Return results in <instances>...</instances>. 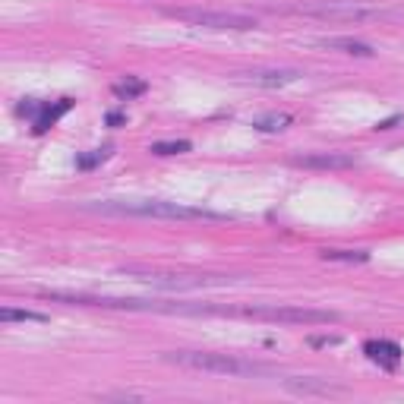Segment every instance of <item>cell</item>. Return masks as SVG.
<instances>
[{
    "label": "cell",
    "instance_id": "cell-1",
    "mask_svg": "<svg viewBox=\"0 0 404 404\" xmlns=\"http://www.w3.org/2000/svg\"><path fill=\"white\" fill-rule=\"evenodd\" d=\"M82 208L101 215H130V218H158V221H227L231 215L212 212V208H190L177 202L161 199H101V202H82Z\"/></svg>",
    "mask_w": 404,
    "mask_h": 404
},
{
    "label": "cell",
    "instance_id": "cell-2",
    "mask_svg": "<svg viewBox=\"0 0 404 404\" xmlns=\"http://www.w3.org/2000/svg\"><path fill=\"white\" fill-rule=\"evenodd\" d=\"M161 360L177 363V367H187V370H199V373L234 376V379L272 376L269 363L246 360V357H234V354H212V351H171V354H161Z\"/></svg>",
    "mask_w": 404,
    "mask_h": 404
},
{
    "label": "cell",
    "instance_id": "cell-3",
    "mask_svg": "<svg viewBox=\"0 0 404 404\" xmlns=\"http://www.w3.org/2000/svg\"><path fill=\"white\" fill-rule=\"evenodd\" d=\"M208 316H237L282 325H332L341 319L332 310H310V306H208Z\"/></svg>",
    "mask_w": 404,
    "mask_h": 404
},
{
    "label": "cell",
    "instance_id": "cell-4",
    "mask_svg": "<svg viewBox=\"0 0 404 404\" xmlns=\"http://www.w3.org/2000/svg\"><path fill=\"white\" fill-rule=\"evenodd\" d=\"M171 19H180L196 29H215V32H250L256 29V16L234 10H208V6H177V10H165Z\"/></svg>",
    "mask_w": 404,
    "mask_h": 404
},
{
    "label": "cell",
    "instance_id": "cell-5",
    "mask_svg": "<svg viewBox=\"0 0 404 404\" xmlns=\"http://www.w3.org/2000/svg\"><path fill=\"white\" fill-rule=\"evenodd\" d=\"M291 13H301V16H316V19H351V23H370V19H382V10L351 4V0H319V4L291 6Z\"/></svg>",
    "mask_w": 404,
    "mask_h": 404
},
{
    "label": "cell",
    "instance_id": "cell-6",
    "mask_svg": "<svg viewBox=\"0 0 404 404\" xmlns=\"http://www.w3.org/2000/svg\"><path fill=\"white\" fill-rule=\"evenodd\" d=\"M120 272L139 278L146 284H155V288H221V284L234 282V278H225V275H165V272L139 269V265H123Z\"/></svg>",
    "mask_w": 404,
    "mask_h": 404
},
{
    "label": "cell",
    "instance_id": "cell-7",
    "mask_svg": "<svg viewBox=\"0 0 404 404\" xmlns=\"http://www.w3.org/2000/svg\"><path fill=\"white\" fill-rule=\"evenodd\" d=\"M291 165L306 168V171H348V168H357L360 161L344 152H310V155H294Z\"/></svg>",
    "mask_w": 404,
    "mask_h": 404
},
{
    "label": "cell",
    "instance_id": "cell-8",
    "mask_svg": "<svg viewBox=\"0 0 404 404\" xmlns=\"http://www.w3.org/2000/svg\"><path fill=\"white\" fill-rule=\"evenodd\" d=\"M301 70H291V67H269V70H250V73H240L244 82H253V86H263V89H282L291 86V82L301 80Z\"/></svg>",
    "mask_w": 404,
    "mask_h": 404
},
{
    "label": "cell",
    "instance_id": "cell-9",
    "mask_svg": "<svg viewBox=\"0 0 404 404\" xmlns=\"http://www.w3.org/2000/svg\"><path fill=\"white\" fill-rule=\"evenodd\" d=\"M284 389L294 392V395H335V392H341V389H335L332 382L313 379V376H291V379H284Z\"/></svg>",
    "mask_w": 404,
    "mask_h": 404
},
{
    "label": "cell",
    "instance_id": "cell-10",
    "mask_svg": "<svg viewBox=\"0 0 404 404\" xmlns=\"http://www.w3.org/2000/svg\"><path fill=\"white\" fill-rule=\"evenodd\" d=\"M363 354L370 357V360H376V363H382V367H389L392 370L395 363L401 360V348L395 341H367L363 344Z\"/></svg>",
    "mask_w": 404,
    "mask_h": 404
},
{
    "label": "cell",
    "instance_id": "cell-11",
    "mask_svg": "<svg viewBox=\"0 0 404 404\" xmlns=\"http://www.w3.org/2000/svg\"><path fill=\"white\" fill-rule=\"evenodd\" d=\"M70 108H73V99H61L57 104H48V108H42V114L35 117V127H32V130H35L38 136H42V133H48V130L54 127V123L61 120V117L67 114Z\"/></svg>",
    "mask_w": 404,
    "mask_h": 404
},
{
    "label": "cell",
    "instance_id": "cell-12",
    "mask_svg": "<svg viewBox=\"0 0 404 404\" xmlns=\"http://www.w3.org/2000/svg\"><path fill=\"white\" fill-rule=\"evenodd\" d=\"M322 48L341 51V54H354V57H376V51L367 42H357V38H322Z\"/></svg>",
    "mask_w": 404,
    "mask_h": 404
},
{
    "label": "cell",
    "instance_id": "cell-13",
    "mask_svg": "<svg viewBox=\"0 0 404 404\" xmlns=\"http://www.w3.org/2000/svg\"><path fill=\"white\" fill-rule=\"evenodd\" d=\"M291 120H294L291 114H278V111H272V114L253 117V127H256L259 133H282L284 127H291Z\"/></svg>",
    "mask_w": 404,
    "mask_h": 404
},
{
    "label": "cell",
    "instance_id": "cell-14",
    "mask_svg": "<svg viewBox=\"0 0 404 404\" xmlns=\"http://www.w3.org/2000/svg\"><path fill=\"white\" fill-rule=\"evenodd\" d=\"M146 89H149V86H146L142 80H133V76H127L123 82H114V89H111V92H114L120 101H130V99H139V95H146Z\"/></svg>",
    "mask_w": 404,
    "mask_h": 404
},
{
    "label": "cell",
    "instance_id": "cell-15",
    "mask_svg": "<svg viewBox=\"0 0 404 404\" xmlns=\"http://www.w3.org/2000/svg\"><path fill=\"white\" fill-rule=\"evenodd\" d=\"M0 322H48V316L35 313V310H13V306H4V310H0Z\"/></svg>",
    "mask_w": 404,
    "mask_h": 404
},
{
    "label": "cell",
    "instance_id": "cell-16",
    "mask_svg": "<svg viewBox=\"0 0 404 404\" xmlns=\"http://www.w3.org/2000/svg\"><path fill=\"white\" fill-rule=\"evenodd\" d=\"M319 256L329 259V263H367L370 253L367 250H322Z\"/></svg>",
    "mask_w": 404,
    "mask_h": 404
},
{
    "label": "cell",
    "instance_id": "cell-17",
    "mask_svg": "<svg viewBox=\"0 0 404 404\" xmlns=\"http://www.w3.org/2000/svg\"><path fill=\"white\" fill-rule=\"evenodd\" d=\"M111 152H114L111 146L92 149V152H86V155H80V158H76V168H80V171H92V168H99L101 161H108V158H111Z\"/></svg>",
    "mask_w": 404,
    "mask_h": 404
},
{
    "label": "cell",
    "instance_id": "cell-18",
    "mask_svg": "<svg viewBox=\"0 0 404 404\" xmlns=\"http://www.w3.org/2000/svg\"><path fill=\"white\" fill-rule=\"evenodd\" d=\"M190 149H193V142H187V139H168V142H152L149 152L152 155H184V152H190Z\"/></svg>",
    "mask_w": 404,
    "mask_h": 404
},
{
    "label": "cell",
    "instance_id": "cell-19",
    "mask_svg": "<svg viewBox=\"0 0 404 404\" xmlns=\"http://www.w3.org/2000/svg\"><path fill=\"white\" fill-rule=\"evenodd\" d=\"M16 114H23V117H38V104L35 101H23L16 108Z\"/></svg>",
    "mask_w": 404,
    "mask_h": 404
},
{
    "label": "cell",
    "instance_id": "cell-20",
    "mask_svg": "<svg viewBox=\"0 0 404 404\" xmlns=\"http://www.w3.org/2000/svg\"><path fill=\"white\" fill-rule=\"evenodd\" d=\"M104 120H108V127H120V123H127V117H123L120 111H111V114L104 117Z\"/></svg>",
    "mask_w": 404,
    "mask_h": 404
},
{
    "label": "cell",
    "instance_id": "cell-21",
    "mask_svg": "<svg viewBox=\"0 0 404 404\" xmlns=\"http://www.w3.org/2000/svg\"><path fill=\"white\" fill-rule=\"evenodd\" d=\"M341 338L338 335H329V338H310V344H316V348H325V344H338Z\"/></svg>",
    "mask_w": 404,
    "mask_h": 404
},
{
    "label": "cell",
    "instance_id": "cell-22",
    "mask_svg": "<svg viewBox=\"0 0 404 404\" xmlns=\"http://www.w3.org/2000/svg\"><path fill=\"white\" fill-rule=\"evenodd\" d=\"M395 123H398V117H389V120H382V123H376V130H392Z\"/></svg>",
    "mask_w": 404,
    "mask_h": 404
}]
</instances>
